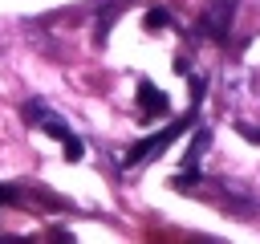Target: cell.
Returning a JSON list of instances; mask_svg holds the SVG:
<instances>
[{"instance_id": "obj_1", "label": "cell", "mask_w": 260, "mask_h": 244, "mask_svg": "<svg viewBox=\"0 0 260 244\" xmlns=\"http://www.w3.org/2000/svg\"><path fill=\"white\" fill-rule=\"evenodd\" d=\"M24 118H28L32 126H41L45 134H53L57 142H65V150H69L65 159H69V163H77V159H81V142H77V134H73V130H69L53 110H45V102H28V106H24Z\"/></svg>"}, {"instance_id": "obj_2", "label": "cell", "mask_w": 260, "mask_h": 244, "mask_svg": "<svg viewBox=\"0 0 260 244\" xmlns=\"http://www.w3.org/2000/svg\"><path fill=\"white\" fill-rule=\"evenodd\" d=\"M236 4H240V0H207V8H203V16H199V28H203L211 41H223L228 28H232Z\"/></svg>"}, {"instance_id": "obj_3", "label": "cell", "mask_w": 260, "mask_h": 244, "mask_svg": "<svg viewBox=\"0 0 260 244\" xmlns=\"http://www.w3.org/2000/svg\"><path fill=\"white\" fill-rule=\"evenodd\" d=\"M179 130H183V122H171V126H167L162 134H150V138H142L138 146H130L126 163H142V159H150V155H154V150H162V146H167V142H171V138H175Z\"/></svg>"}, {"instance_id": "obj_4", "label": "cell", "mask_w": 260, "mask_h": 244, "mask_svg": "<svg viewBox=\"0 0 260 244\" xmlns=\"http://www.w3.org/2000/svg\"><path fill=\"white\" fill-rule=\"evenodd\" d=\"M167 94L162 89H154L150 81H138V110H142V118H158V114H167Z\"/></svg>"}, {"instance_id": "obj_5", "label": "cell", "mask_w": 260, "mask_h": 244, "mask_svg": "<svg viewBox=\"0 0 260 244\" xmlns=\"http://www.w3.org/2000/svg\"><path fill=\"white\" fill-rule=\"evenodd\" d=\"M207 146H211V130H199V134L191 138V146H187V167H199V159H203Z\"/></svg>"}, {"instance_id": "obj_6", "label": "cell", "mask_w": 260, "mask_h": 244, "mask_svg": "<svg viewBox=\"0 0 260 244\" xmlns=\"http://www.w3.org/2000/svg\"><path fill=\"white\" fill-rule=\"evenodd\" d=\"M167 24H171V12H167V8H150V12H146V28H150V33H158V28H167Z\"/></svg>"}, {"instance_id": "obj_7", "label": "cell", "mask_w": 260, "mask_h": 244, "mask_svg": "<svg viewBox=\"0 0 260 244\" xmlns=\"http://www.w3.org/2000/svg\"><path fill=\"white\" fill-rule=\"evenodd\" d=\"M0 203H16V191L8 183H0Z\"/></svg>"}, {"instance_id": "obj_8", "label": "cell", "mask_w": 260, "mask_h": 244, "mask_svg": "<svg viewBox=\"0 0 260 244\" xmlns=\"http://www.w3.org/2000/svg\"><path fill=\"white\" fill-rule=\"evenodd\" d=\"M240 134H248V138H256V142H260V130H256V126H248V122H240Z\"/></svg>"}]
</instances>
